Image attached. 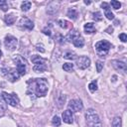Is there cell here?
Returning a JSON list of instances; mask_svg holds the SVG:
<instances>
[{
  "label": "cell",
  "instance_id": "1",
  "mask_svg": "<svg viewBox=\"0 0 127 127\" xmlns=\"http://www.w3.org/2000/svg\"><path fill=\"white\" fill-rule=\"evenodd\" d=\"M85 119H86V122L89 127H102L99 116L97 115L95 110L92 108L87 109V111L85 113Z\"/></svg>",
  "mask_w": 127,
  "mask_h": 127
},
{
  "label": "cell",
  "instance_id": "2",
  "mask_svg": "<svg viewBox=\"0 0 127 127\" xmlns=\"http://www.w3.org/2000/svg\"><path fill=\"white\" fill-rule=\"evenodd\" d=\"M35 93L38 97L45 96L48 91V81L45 78H37L35 81Z\"/></svg>",
  "mask_w": 127,
  "mask_h": 127
},
{
  "label": "cell",
  "instance_id": "3",
  "mask_svg": "<svg viewBox=\"0 0 127 127\" xmlns=\"http://www.w3.org/2000/svg\"><path fill=\"white\" fill-rule=\"evenodd\" d=\"M111 48V44L108 41L102 40L95 44V51L99 57H105Z\"/></svg>",
  "mask_w": 127,
  "mask_h": 127
},
{
  "label": "cell",
  "instance_id": "4",
  "mask_svg": "<svg viewBox=\"0 0 127 127\" xmlns=\"http://www.w3.org/2000/svg\"><path fill=\"white\" fill-rule=\"evenodd\" d=\"M13 61L15 62L16 65H17V71L20 75H24L26 73V64L27 61L20 55H17L16 57H14Z\"/></svg>",
  "mask_w": 127,
  "mask_h": 127
},
{
  "label": "cell",
  "instance_id": "5",
  "mask_svg": "<svg viewBox=\"0 0 127 127\" xmlns=\"http://www.w3.org/2000/svg\"><path fill=\"white\" fill-rule=\"evenodd\" d=\"M1 72L6 78H8L12 82L16 81L20 75L16 68H1Z\"/></svg>",
  "mask_w": 127,
  "mask_h": 127
},
{
  "label": "cell",
  "instance_id": "6",
  "mask_svg": "<svg viewBox=\"0 0 127 127\" xmlns=\"http://www.w3.org/2000/svg\"><path fill=\"white\" fill-rule=\"evenodd\" d=\"M2 96H3V99L5 100V102L8 103L11 106H17L18 103H19V98L14 93L10 94V93H7V92H2Z\"/></svg>",
  "mask_w": 127,
  "mask_h": 127
},
{
  "label": "cell",
  "instance_id": "7",
  "mask_svg": "<svg viewBox=\"0 0 127 127\" xmlns=\"http://www.w3.org/2000/svg\"><path fill=\"white\" fill-rule=\"evenodd\" d=\"M4 44H5V47L10 50V51H14L16 48H17V45H18V40L11 36V35H8L5 37V40H4Z\"/></svg>",
  "mask_w": 127,
  "mask_h": 127
},
{
  "label": "cell",
  "instance_id": "8",
  "mask_svg": "<svg viewBox=\"0 0 127 127\" xmlns=\"http://www.w3.org/2000/svg\"><path fill=\"white\" fill-rule=\"evenodd\" d=\"M68 108L71 112H78L83 108L82 102L79 99H72L68 103Z\"/></svg>",
  "mask_w": 127,
  "mask_h": 127
},
{
  "label": "cell",
  "instance_id": "9",
  "mask_svg": "<svg viewBox=\"0 0 127 127\" xmlns=\"http://www.w3.org/2000/svg\"><path fill=\"white\" fill-rule=\"evenodd\" d=\"M76 64L78 66V68L80 69H85L86 67L89 66L90 64V60L89 58L85 57V56H81L79 58H76Z\"/></svg>",
  "mask_w": 127,
  "mask_h": 127
},
{
  "label": "cell",
  "instance_id": "10",
  "mask_svg": "<svg viewBox=\"0 0 127 127\" xmlns=\"http://www.w3.org/2000/svg\"><path fill=\"white\" fill-rule=\"evenodd\" d=\"M19 26L20 27H23V28H26L28 30H33L34 29V23L27 17H23L20 22H19Z\"/></svg>",
  "mask_w": 127,
  "mask_h": 127
},
{
  "label": "cell",
  "instance_id": "11",
  "mask_svg": "<svg viewBox=\"0 0 127 127\" xmlns=\"http://www.w3.org/2000/svg\"><path fill=\"white\" fill-rule=\"evenodd\" d=\"M58 10H59V2L53 1V2H50L48 4V6H47V12L50 15L56 14L58 12Z\"/></svg>",
  "mask_w": 127,
  "mask_h": 127
},
{
  "label": "cell",
  "instance_id": "12",
  "mask_svg": "<svg viewBox=\"0 0 127 127\" xmlns=\"http://www.w3.org/2000/svg\"><path fill=\"white\" fill-rule=\"evenodd\" d=\"M63 120L64 122L67 123V124H71L73 122V116H72V112L69 109H66L63 112Z\"/></svg>",
  "mask_w": 127,
  "mask_h": 127
},
{
  "label": "cell",
  "instance_id": "13",
  "mask_svg": "<svg viewBox=\"0 0 127 127\" xmlns=\"http://www.w3.org/2000/svg\"><path fill=\"white\" fill-rule=\"evenodd\" d=\"M112 64H113V67L116 69V70H119V71H126L127 69V66H126V64L122 61H113L112 62Z\"/></svg>",
  "mask_w": 127,
  "mask_h": 127
},
{
  "label": "cell",
  "instance_id": "14",
  "mask_svg": "<svg viewBox=\"0 0 127 127\" xmlns=\"http://www.w3.org/2000/svg\"><path fill=\"white\" fill-rule=\"evenodd\" d=\"M101 7L104 9V15L106 16V18L108 20H113L114 19V15L111 12V10L109 9V4H107L106 2H102L101 3Z\"/></svg>",
  "mask_w": 127,
  "mask_h": 127
},
{
  "label": "cell",
  "instance_id": "15",
  "mask_svg": "<svg viewBox=\"0 0 127 127\" xmlns=\"http://www.w3.org/2000/svg\"><path fill=\"white\" fill-rule=\"evenodd\" d=\"M71 42H72V44H73L75 47H77V48H82L83 45H84V40H83V38H82L80 35L77 36V37H75Z\"/></svg>",
  "mask_w": 127,
  "mask_h": 127
},
{
  "label": "cell",
  "instance_id": "16",
  "mask_svg": "<svg viewBox=\"0 0 127 127\" xmlns=\"http://www.w3.org/2000/svg\"><path fill=\"white\" fill-rule=\"evenodd\" d=\"M83 29H84V32L86 34H92V33L95 32V27H94L93 23H86V24H84Z\"/></svg>",
  "mask_w": 127,
  "mask_h": 127
},
{
  "label": "cell",
  "instance_id": "17",
  "mask_svg": "<svg viewBox=\"0 0 127 127\" xmlns=\"http://www.w3.org/2000/svg\"><path fill=\"white\" fill-rule=\"evenodd\" d=\"M16 19H17V16H15L14 14H9V15H6L5 16V22L8 25H13L15 23Z\"/></svg>",
  "mask_w": 127,
  "mask_h": 127
},
{
  "label": "cell",
  "instance_id": "18",
  "mask_svg": "<svg viewBox=\"0 0 127 127\" xmlns=\"http://www.w3.org/2000/svg\"><path fill=\"white\" fill-rule=\"evenodd\" d=\"M80 34H79V32L78 31H76V30H71L69 33H68V35L66 36V40L68 41V42H71L75 37H77V36H79Z\"/></svg>",
  "mask_w": 127,
  "mask_h": 127
},
{
  "label": "cell",
  "instance_id": "19",
  "mask_svg": "<svg viewBox=\"0 0 127 127\" xmlns=\"http://www.w3.org/2000/svg\"><path fill=\"white\" fill-rule=\"evenodd\" d=\"M32 62H33L35 64H45L46 60L43 59V58H41L40 56H36V55H34V56L32 57Z\"/></svg>",
  "mask_w": 127,
  "mask_h": 127
},
{
  "label": "cell",
  "instance_id": "20",
  "mask_svg": "<svg viewBox=\"0 0 127 127\" xmlns=\"http://www.w3.org/2000/svg\"><path fill=\"white\" fill-rule=\"evenodd\" d=\"M47 66L45 64H35L33 67V70L36 72H43L44 70H46Z\"/></svg>",
  "mask_w": 127,
  "mask_h": 127
},
{
  "label": "cell",
  "instance_id": "21",
  "mask_svg": "<svg viewBox=\"0 0 127 127\" xmlns=\"http://www.w3.org/2000/svg\"><path fill=\"white\" fill-rule=\"evenodd\" d=\"M64 58L66 59V60H75L76 55L71 51H66V52L64 53Z\"/></svg>",
  "mask_w": 127,
  "mask_h": 127
},
{
  "label": "cell",
  "instance_id": "22",
  "mask_svg": "<svg viewBox=\"0 0 127 127\" xmlns=\"http://www.w3.org/2000/svg\"><path fill=\"white\" fill-rule=\"evenodd\" d=\"M64 102H65V95L60 94V95L58 96V98H57V104H58V106H59V107L64 106Z\"/></svg>",
  "mask_w": 127,
  "mask_h": 127
},
{
  "label": "cell",
  "instance_id": "23",
  "mask_svg": "<svg viewBox=\"0 0 127 127\" xmlns=\"http://www.w3.org/2000/svg\"><path fill=\"white\" fill-rule=\"evenodd\" d=\"M77 12L74 10V9H72V8H70V9H68V11H67V17L68 18H70V19H72V20H75L76 18H77Z\"/></svg>",
  "mask_w": 127,
  "mask_h": 127
},
{
  "label": "cell",
  "instance_id": "24",
  "mask_svg": "<svg viewBox=\"0 0 127 127\" xmlns=\"http://www.w3.org/2000/svg\"><path fill=\"white\" fill-rule=\"evenodd\" d=\"M31 2L30 1H24L23 3H22V5H21V9L23 10V11H29L30 10V8H31Z\"/></svg>",
  "mask_w": 127,
  "mask_h": 127
},
{
  "label": "cell",
  "instance_id": "25",
  "mask_svg": "<svg viewBox=\"0 0 127 127\" xmlns=\"http://www.w3.org/2000/svg\"><path fill=\"white\" fill-rule=\"evenodd\" d=\"M112 127H121V118L116 116L112 120Z\"/></svg>",
  "mask_w": 127,
  "mask_h": 127
},
{
  "label": "cell",
  "instance_id": "26",
  "mask_svg": "<svg viewBox=\"0 0 127 127\" xmlns=\"http://www.w3.org/2000/svg\"><path fill=\"white\" fill-rule=\"evenodd\" d=\"M0 9H1L2 11H4V12L9 9V5H8L7 1H5V0H0Z\"/></svg>",
  "mask_w": 127,
  "mask_h": 127
},
{
  "label": "cell",
  "instance_id": "27",
  "mask_svg": "<svg viewBox=\"0 0 127 127\" xmlns=\"http://www.w3.org/2000/svg\"><path fill=\"white\" fill-rule=\"evenodd\" d=\"M59 25H60V27L61 28H63V29H66V28H68L70 25H69V23L67 22V21H65V20H59Z\"/></svg>",
  "mask_w": 127,
  "mask_h": 127
},
{
  "label": "cell",
  "instance_id": "28",
  "mask_svg": "<svg viewBox=\"0 0 127 127\" xmlns=\"http://www.w3.org/2000/svg\"><path fill=\"white\" fill-rule=\"evenodd\" d=\"M63 68H64V70H65V71H71V70L73 69V64H70V63H65V64H64Z\"/></svg>",
  "mask_w": 127,
  "mask_h": 127
},
{
  "label": "cell",
  "instance_id": "29",
  "mask_svg": "<svg viewBox=\"0 0 127 127\" xmlns=\"http://www.w3.org/2000/svg\"><path fill=\"white\" fill-rule=\"evenodd\" d=\"M88 88H89V90L92 91V92H94L95 90H97V82H96V80L91 81V82L88 84Z\"/></svg>",
  "mask_w": 127,
  "mask_h": 127
},
{
  "label": "cell",
  "instance_id": "30",
  "mask_svg": "<svg viewBox=\"0 0 127 127\" xmlns=\"http://www.w3.org/2000/svg\"><path fill=\"white\" fill-rule=\"evenodd\" d=\"M52 124L54 125V126H60L61 125V119H60V117L59 116H54L53 117V119H52Z\"/></svg>",
  "mask_w": 127,
  "mask_h": 127
},
{
  "label": "cell",
  "instance_id": "31",
  "mask_svg": "<svg viewBox=\"0 0 127 127\" xmlns=\"http://www.w3.org/2000/svg\"><path fill=\"white\" fill-rule=\"evenodd\" d=\"M110 5H111L112 8L115 9V10H117V9H119V8L121 7V3L118 2V1H115V0H112V1L110 2Z\"/></svg>",
  "mask_w": 127,
  "mask_h": 127
},
{
  "label": "cell",
  "instance_id": "32",
  "mask_svg": "<svg viewBox=\"0 0 127 127\" xmlns=\"http://www.w3.org/2000/svg\"><path fill=\"white\" fill-rule=\"evenodd\" d=\"M92 18H93V20H95V21H101V20H102L101 13H100V12H94V13L92 14Z\"/></svg>",
  "mask_w": 127,
  "mask_h": 127
},
{
  "label": "cell",
  "instance_id": "33",
  "mask_svg": "<svg viewBox=\"0 0 127 127\" xmlns=\"http://www.w3.org/2000/svg\"><path fill=\"white\" fill-rule=\"evenodd\" d=\"M56 40H57V42L58 43H60L61 45H63V44H64V40H65V38L63 36V35H61V34H58L57 35V38H56Z\"/></svg>",
  "mask_w": 127,
  "mask_h": 127
},
{
  "label": "cell",
  "instance_id": "34",
  "mask_svg": "<svg viewBox=\"0 0 127 127\" xmlns=\"http://www.w3.org/2000/svg\"><path fill=\"white\" fill-rule=\"evenodd\" d=\"M0 108L3 109V110H6V108H7L6 102H5V100L3 99V96H2V95H0Z\"/></svg>",
  "mask_w": 127,
  "mask_h": 127
},
{
  "label": "cell",
  "instance_id": "35",
  "mask_svg": "<svg viewBox=\"0 0 127 127\" xmlns=\"http://www.w3.org/2000/svg\"><path fill=\"white\" fill-rule=\"evenodd\" d=\"M102 68H103V63L100 62V61H97V62H96V70H97L98 72H100Z\"/></svg>",
  "mask_w": 127,
  "mask_h": 127
},
{
  "label": "cell",
  "instance_id": "36",
  "mask_svg": "<svg viewBox=\"0 0 127 127\" xmlns=\"http://www.w3.org/2000/svg\"><path fill=\"white\" fill-rule=\"evenodd\" d=\"M119 39H120L123 43H125V42L127 41V36H126V34H125V33L120 34V35H119Z\"/></svg>",
  "mask_w": 127,
  "mask_h": 127
},
{
  "label": "cell",
  "instance_id": "37",
  "mask_svg": "<svg viewBox=\"0 0 127 127\" xmlns=\"http://www.w3.org/2000/svg\"><path fill=\"white\" fill-rule=\"evenodd\" d=\"M36 48H37V50H38L39 52H41V53H44V52H45V49H44V46H43L42 44H38V45L36 46Z\"/></svg>",
  "mask_w": 127,
  "mask_h": 127
},
{
  "label": "cell",
  "instance_id": "38",
  "mask_svg": "<svg viewBox=\"0 0 127 127\" xmlns=\"http://www.w3.org/2000/svg\"><path fill=\"white\" fill-rule=\"evenodd\" d=\"M43 33H44L45 35L49 36V37L52 35V33H51V30H50V29H48V28H44V29H43Z\"/></svg>",
  "mask_w": 127,
  "mask_h": 127
},
{
  "label": "cell",
  "instance_id": "39",
  "mask_svg": "<svg viewBox=\"0 0 127 127\" xmlns=\"http://www.w3.org/2000/svg\"><path fill=\"white\" fill-rule=\"evenodd\" d=\"M106 32H107L108 34H112V33H113V28H112L111 26H109V27L106 29Z\"/></svg>",
  "mask_w": 127,
  "mask_h": 127
},
{
  "label": "cell",
  "instance_id": "40",
  "mask_svg": "<svg viewBox=\"0 0 127 127\" xmlns=\"http://www.w3.org/2000/svg\"><path fill=\"white\" fill-rule=\"evenodd\" d=\"M84 4H86V5H88V4H90V1H84Z\"/></svg>",
  "mask_w": 127,
  "mask_h": 127
},
{
  "label": "cell",
  "instance_id": "41",
  "mask_svg": "<svg viewBox=\"0 0 127 127\" xmlns=\"http://www.w3.org/2000/svg\"><path fill=\"white\" fill-rule=\"evenodd\" d=\"M2 116H3V113H2V112H0V117H2Z\"/></svg>",
  "mask_w": 127,
  "mask_h": 127
},
{
  "label": "cell",
  "instance_id": "42",
  "mask_svg": "<svg viewBox=\"0 0 127 127\" xmlns=\"http://www.w3.org/2000/svg\"><path fill=\"white\" fill-rule=\"evenodd\" d=\"M1 56H2V52L0 51V59H1Z\"/></svg>",
  "mask_w": 127,
  "mask_h": 127
}]
</instances>
